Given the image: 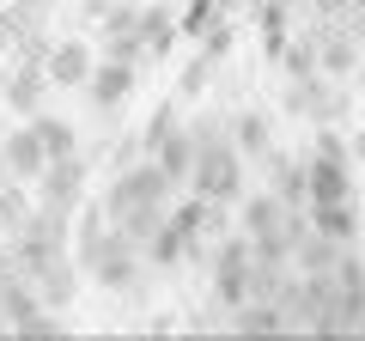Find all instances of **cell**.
I'll use <instances>...</instances> for the list:
<instances>
[{
	"label": "cell",
	"instance_id": "cell-1",
	"mask_svg": "<svg viewBox=\"0 0 365 341\" xmlns=\"http://www.w3.org/2000/svg\"><path fill=\"white\" fill-rule=\"evenodd\" d=\"M201 134V153H195V170H189V183H195V195H207V201H237L244 195V153L237 146H225V141H213L207 128H195Z\"/></svg>",
	"mask_w": 365,
	"mask_h": 341
},
{
	"label": "cell",
	"instance_id": "cell-2",
	"mask_svg": "<svg viewBox=\"0 0 365 341\" xmlns=\"http://www.w3.org/2000/svg\"><path fill=\"white\" fill-rule=\"evenodd\" d=\"M170 189L177 183L158 170V158H140V165L116 170V183H110V195H104V213L110 220H128V213H140V208H165Z\"/></svg>",
	"mask_w": 365,
	"mask_h": 341
},
{
	"label": "cell",
	"instance_id": "cell-3",
	"mask_svg": "<svg viewBox=\"0 0 365 341\" xmlns=\"http://www.w3.org/2000/svg\"><path fill=\"white\" fill-rule=\"evenodd\" d=\"M304 201H353V158L335 134H323L304 158Z\"/></svg>",
	"mask_w": 365,
	"mask_h": 341
},
{
	"label": "cell",
	"instance_id": "cell-4",
	"mask_svg": "<svg viewBox=\"0 0 365 341\" xmlns=\"http://www.w3.org/2000/svg\"><path fill=\"white\" fill-rule=\"evenodd\" d=\"M79 201H86V158L67 153V158H49V165L37 170V208H55L73 220Z\"/></svg>",
	"mask_w": 365,
	"mask_h": 341
},
{
	"label": "cell",
	"instance_id": "cell-5",
	"mask_svg": "<svg viewBox=\"0 0 365 341\" xmlns=\"http://www.w3.org/2000/svg\"><path fill=\"white\" fill-rule=\"evenodd\" d=\"M91 61H98V49L86 37H49V49H43V73H49L55 92H79Z\"/></svg>",
	"mask_w": 365,
	"mask_h": 341
},
{
	"label": "cell",
	"instance_id": "cell-6",
	"mask_svg": "<svg viewBox=\"0 0 365 341\" xmlns=\"http://www.w3.org/2000/svg\"><path fill=\"white\" fill-rule=\"evenodd\" d=\"M0 92H6V110L37 116L43 98H49L55 86H49V73H43V61H19V55H13V67H6V79H0Z\"/></svg>",
	"mask_w": 365,
	"mask_h": 341
},
{
	"label": "cell",
	"instance_id": "cell-7",
	"mask_svg": "<svg viewBox=\"0 0 365 341\" xmlns=\"http://www.w3.org/2000/svg\"><path fill=\"white\" fill-rule=\"evenodd\" d=\"M79 92L91 98V110H122V104H128V92H134V67H128V61H104V55H98Z\"/></svg>",
	"mask_w": 365,
	"mask_h": 341
},
{
	"label": "cell",
	"instance_id": "cell-8",
	"mask_svg": "<svg viewBox=\"0 0 365 341\" xmlns=\"http://www.w3.org/2000/svg\"><path fill=\"white\" fill-rule=\"evenodd\" d=\"M43 165H49V153H43V141H37V128H31V122L0 141V170H6L13 183H37Z\"/></svg>",
	"mask_w": 365,
	"mask_h": 341
},
{
	"label": "cell",
	"instance_id": "cell-9",
	"mask_svg": "<svg viewBox=\"0 0 365 341\" xmlns=\"http://www.w3.org/2000/svg\"><path fill=\"white\" fill-rule=\"evenodd\" d=\"M146 153L158 158V170H165L170 183H189V170H195V153H201V134L177 122V128H165L153 146H146Z\"/></svg>",
	"mask_w": 365,
	"mask_h": 341
},
{
	"label": "cell",
	"instance_id": "cell-10",
	"mask_svg": "<svg viewBox=\"0 0 365 341\" xmlns=\"http://www.w3.org/2000/svg\"><path fill=\"white\" fill-rule=\"evenodd\" d=\"M341 250H347V244H335V238H323L317 225L292 220V268H299V275H329Z\"/></svg>",
	"mask_w": 365,
	"mask_h": 341
},
{
	"label": "cell",
	"instance_id": "cell-11",
	"mask_svg": "<svg viewBox=\"0 0 365 341\" xmlns=\"http://www.w3.org/2000/svg\"><path fill=\"white\" fill-rule=\"evenodd\" d=\"M134 37H140L146 55H170V43L182 37V31H177V6H165V0H140V25H134Z\"/></svg>",
	"mask_w": 365,
	"mask_h": 341
},
{
	"label": "cell",
	"instance_id": "cell-12",
	"mask_svg": "<svg viewBox=\"0 0 365 341\" xmlns=\"http://www.w3.org/2000/svg\"><path fill=\"white\" fill-rule=\"evenodd\" d=\"M232 323L244 329V335H274V329H292L287 305L274 299V292H250L244 305H232Z\"/></svg>",
	"mask_w": 365,
	"mask_h": 341
},
{
	"label": "cell",
	"instance_id": "cell-13",
	"mask_svg": "<svg viewBox=\"0 0 365 341\" xmlns=\"http://www.w3.org/2000/svg\"><path fill=\"white\" fill-rule=\"evenodd\" d=\"M170 225H177V232L201 250L207 238H220V201H207V195H189L177 213H170Z\"/></svg>",
	"mask_w": 365,
	"mask_h": 341
},
{
	"label": "cell",
	"instance_id": "cell-14",
	"mask_svg": "<svg viewBox=\"0 0 365 341\" xmlns=\"http://www.w3.org/2000/svg\"><path fill=\"white\" fill-rule=\"evenodd\" d=\"M311 225L335 244H353L359 238V208L353 201H311Z\"/></svg>",
	"mask_w": 365,
	"mask_h": 341
},
{
	"label": "cell",
	"instance_id": "cell-15",
	"mask_svg": "<svg viewBox=\"0 0 365 341\" xmlns=\"http://www.w3.org/2000/svg\"><path fill=\"white\" fill-rule=\"evenodd\" d=\"M140 256H146L153 268H177L182 256H195V244H189V238H182L177 225H170V213H165V220H158V232L140 244Z\"/></svg>",
	"mask_w": 365,
	"mask_h": 341
},
{
	"label": "cell",
	"instance_id": "cell-16",
	"mask_svg": "<svg viewBox=\"0 0 365 341\" xmlns=\"http://www.w3.org/2000/svg\"><path fill=\"white\" fill-rule=\"evenodd\" d=\"M237 208H244V238H262V232L287 225V201L280 195H237Z\"/></svg>",
	"mask_w": 365,
	"mask_h": 341
},
{
	"label": "cell",
	"instance_id": "cell-17",
	"mask_svg": "<svg viewBox=\"0 0 365 341\" xmlns=\"http://www.w3.org/2000/svg\"><path fill=\"white\" fill-rule=\"evenodd\" d=\"M31 280H37V299L43 305H67V299H73V287H79V263H67V256H55V263H43L37 268V275H31Z\"/></svg>",
	"mask_w": 365,
	"mask_h": 341
},
{
	"label": "cell",
	"instance_id": "cell-18",
	"mask_svg": "<svg viewBox=\"0 0 365 341\" xmlns=\"http://www.w3.org/2000/svg\"><path fill=\"white\" fill-rule=\"evenodd\" d=\"M31 128H37V141H43V153H49V158L79 153V128H73L67 116H49V110H37V116H31Z\"/></svg>",
	"mask_w": 365,
	"mask_h": 341
},
{
	"label": "cell",
	"instance_id": "cell-19",
	"mask_svg": "<svg viewBox=\"0 0 365 341\" xmlns=\"http://www.w3.org/2000/svg\"><path fill=\"white\" fill-rule=\"evenodd\" d=\"M232 146H237V153H268V116L237 110V116H232Z\"/></svg>",
	"mask_w": 365,
	"mask_h": 341
},
{
	"label": "cell",
	"instance_id": "cell-20",
	"mask_svg": "<svg viewBox=\"0 0 365 341\" xmlns=\"http://www.w3.org/2000/svg\"><path fill=\"white\" fill-rule=\"evenodd\" d=\"M213 67H220V61L195 49V55H189V67H182V79H177V98H201L213 86Z\"/></svg>",
	"mask_w": 365,
	"mask_h": 341
},
{
	"label": "cell",
	"instance_id": "cell-21",
	"mask_svg": "<svg viewBox=\"0 0 365 341\" xmlns=\"http://www.w3.org/2000/svg\"><path fill=\"white\" fill-rule=\"evenodd\" d=\"M274 195L287 201V208H299V201H304V165H292V158H274Z\"/></svg>",
	"mask_w": 365,
	"mask_h": 341
},
{
	"label": "cell",
	"instance_id": "cell-22",
	"mask_svg": "<svg viewBox=\"0 0 365 341\" xmlns=\"http://www.w3.org/2000/svg\"><path fill=\"white\" fill-rule=\"evenodd\" d=\"M13 31H49V0H6Z\"/></svg>",
	"mask_w": 365,
	"mask_h": 341
},
{
	"label": "cell",
	"instance_id": "cell-23",
	"mask_svg": "<svg viewBox=\"0 0 365 341\" xmlns=\"http://www.w3.org/2000/svg\"><path fill=\"white\" fill-rule=\"evenodd\" d=\"M317 67H329V73H347V67H353V43H347V37H329L323 55H317Z\"/></svg>",
	"mask_w": 365,
	"mask_h": 341
},
{
	"label": "cell",
	"instance_id": "cell-24",
	"mask_svg": "<svg viewBox=\"0 0 365 341\" xmlns=\"http://www.w3.org/2000/svg\"><path fill=\"white\" fill-rule=\"evenodd\" d=\"M177 122H182V116H177V104H165V110H158L153 122H146V146H153V141H158L165 128H177Z\"/></svg>",
	"mask_w": 365,
	"mask_h": 341
},
{
	"label": "cell",
	"instance_id": "cell-25",
	"mask_svg": "<svg viewBox=\"0 0 365 341\" xmlns=\"http://www.w3.org/2000/svg\"><path fill=\"white\" fill-rule=\"evenodd\" d=\"M13 37H19V31H13V13H6V0H0V55H13Z\"/></svg>",
	"mask_w": 365,
	"mask_h": 341
},
{
	"label": "cell",
	"instance_id": "cell-26",
	"mask_svg": "<svg viewBox=\"0 0 365 341\" xmlns=\"http://www.w3.org/2000/svg\"><path fill=\"white\" fill-rule=\"evenodd\" d=\"M110 6H116V0H79V13H86V19H104Z\"/></svg>",
	"mask_w": 365,
	"mask_h": 341
},
{
	"label": "cell",
	"instance_id": "cell-27",
	"mask_svg": "<svg viewBox=\"0 0 365 341\" xmlns=\"http://www.w3.org/2000/svg\"><path fill=\"white\" fill-rule=\"evenodd\" d=\"M353 158H365V128H359V134H353Z\"/></svg>",
	"mask_w": 365,
	"mask_h": 341
},
{
	"label": "cell",
	"instance_id": "cell-28",
	"mask_svg": "<svg viewBox=\"0 0 365 341\" xmlns=\"http://www.w3.org/2000/svg\"><path fill=\"white\" fill-rule=\"evenodd\" d=\"M353 13H365V0H353Z\"/></svg>",
	"mask_w": 365,
	"mask_h": 341
},
{
	"label": "cell",
	"instance_id": "cell-29",
	"mask_svg": "<svg viewBox=\"0 0 365 341\" xmlns=\"http://www.w3.org/2000/svg\"><path fill=\"white\" fill-rule=\"evenodd\" d=\"M0 329H6V317H0Z\"/></svg>",
	"mask_w": 365,
	"mask_h": 341
},
{
	"label": "cell",
	"instance_id": "cell-30",
	"mask_svg": "<svg viewBox=\"0 0 365 341\" xmlns=\"http://www.w3.org/2000/svg\"><path fill=\"white\" fill-rule=\"evenodd\" d=\"M165 6H177V0H165Z\"/></svg>",
	"mask_w": 365,
	"mask_h": 341
}]
</instances>
